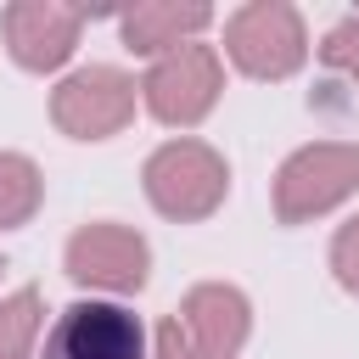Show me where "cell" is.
<instances>
[{"label":"cell","mask_w":359,"mask_h":359,"mask_svg":"<svg viewBox=\"0 0 359 359\" xmlns=\"http://www.w3.org/2000/svg\"><path fill=\"white\" fill-rule=\"evenodd\" d=\"M140 185H146V202L174 219V224H196V219H213L230 196V163L208 146V140H163L146 168H140Z\"/></svg>","instance_id":"1"},{"label":"cell","mask_w":359,"mask_h":359,"mask_svg":"<svg viewBox=\"0 0 359 359\" xmlns=\"http://www.w3.org/2000/svg\"><path fill=\"white\" fill-rule=\"evenodd\" d=\"M224 56L236 62V73L258 79V84H280L309 62V28L303 11L286 0H247L224 17Z\"/></svg>","instance_id":"2"},{"label":"cell","mask_w":359,"mask_h":359,"mask_svg":"<svg viewBox=\"0 0 359 359\" xmlns=\"http://www.w3.org/2000/svg\"><path fill=\"white\" fill-rule=\"evenodd\" d=\"M353 191H359V140H314V146H297L275 168V219L280 224L325 219Z\"/></svg>","instance_id":"3"},{"label":"cell","mask_w":359,"mask_h":359,"mask_svg":"<svg viewBox=\"0 0 359 359\" xmlns=\"http://www.w3.org/2000/svg\"><path fill=\"white\" fill-rule=\"evenodd\" d=\"M219 90H224V62L202 39L157 56L146 67V79H140V101L163 129H196L219 107Z\"/></svg>","instance_id":"4"},{"label":"cell","mask_w":359,"mask_h":359,"mask_svg":"<svg viewBox=\"0 0 359 359\" xmlns=\"http://www.w3.org/2000/svg\"><path fill=\"white\" fill-rule=\"evenodd\" d=\"M135 101H140V84H135L123 67L90 62V67H73V73L50 90V123H56L67 140H112V135L129 129Z\"/></svg>","instance_id":"5"},{"label":"cell","mask_w":359,"mask_h":359,"mask_svg":"<svg viewBox=\"0 0 359 359\" xmlns=\"http://www.w3.org/2000/svg\"><path fill=\"white\" fill-rule=\"evenodd\" d=\"M62 269H67V280H79L90 292L129 297L151 280V247H146L140 230H129L118 219H95V224H79L67 236Z\"/></svg>","instance_id":"6"},{"label":"cell","mask_w":359,"mask_h":359,"mask_svg":"<svg viewBox=\"0 0 359 359\" xmlns=\"http://www.w3.org/2000/svg\"><path fill=\"white\" fill-rule=\"evenodd\" d=\"M39 359H151V337L135 309L107 297H79L50 320Z\"/></svg>","instance_id":"7"},{"label":"cell","mask_w":359,"mask_h":359,"mask_svg":"<svg viewBox=\"0 0 359 359\" xmlns=\"http://www.w3.org/2000/svg\"><path fill=\"white\" fill-rule=\"evenodd\" d=\"M84 22H90V11L84 6H62V0H11L0 11L6 50H11V62L22 73H56L79 50Z\"/></svg>","instance_id":"8"},{"label":"cell","mask_w":359,"mask_h":359,"mask_svg":"<svg viewBox=\"0 0 359 359\" xmlns=\"http://www.w3.org/2000/svg\"><path fill=\"white\" fill-rule=\"evenodd\" d=\"M180 325L196 348V359H236L252 337V303L241 286H224V280H202L185 292L180 303Z\"/></svg>","instance_id":"9"},{"label":"cell","mask_w":359,"mask_h":359,"mask_svg":"<svg viewBox=\"0 0 359 359\" xmlns=\"http://www.w3.org/2000/svg\"><path fill=\"white\" fill-rule=\"evenodd\" d=\"M202 28H213V6H202V0H135L118 17L123 50L151 56V62L191 45V39H202Z\"/></svg>","instance_id":"10"},{"label":"cell","mask_w":359,"mask_h":359,"mask_svg":"<svg viewBox=\"0 0 359 359\" xmlns=\"http://www.w3.org/2000/svg\"><path fill=\"white\" fill-rule=\"evenodd\" d=\"M45 202V174L22 151H0V230H22Z\"/></svg>","instance_id":"11"},{"label":"cell","mask_w":359,"mask_h":359,"mask_svg":"<svg viewBox=\"0 0 359 359\" xmlns=\"http://www.w3.org/2000/svg\"><path fill=\"white\" fill-rule=\"evenodd\" d=\"M39 331H45L39 286H17L11 297H0V359H39L34 353Z\"/></svg>","instance_id":"12"},{"label":"cell","mask_w":359,"mask_h":359,"mask_svg":"<svg viewBox=\"0 0 359 359\" xmlns=\"http://www.w3.org/2000/svg\"><path fill=\"white\" fill-rule=\"evenodd\" d=\"M320 62H325L331 73H342V79L359 84V11L342 17L337 28H325V39H320Z\"/></svg>","instance_id":"13"},{"label":"cell","mask_w":359,"mask_h":359,"mask_svg":"<svg viewBox=\"0 0 359 359\" xmlns=\"http://www.w3.org/2000/svg\"><path fill=\"white\" fill-rule=\"evenodd\" d=\"M331 275H337V286H342V292H353V297H359V213L331 236Z\"/></svg>","instance_id":"14"},{"label":"cell","mask_w":359,"mask_h":359,"mask_svg":"<svg viewBox=\"0 0 359 359\" xmlns=\"http://www.w3.org/2000/svg\"><path fill=\"white\" fill-rule=\"evenodd\" d=\"M151 359H196V348H191V337H185L180 314L157 320V331H151Z\"/></svg>","instance_id":"15"},{"label":"cell","mask_w":359,"mask_h":359,"mask_svg":"<svg viewBox=\"0 0 359 359\" xmlns=\"http://www.w3.org/2000/svg\"><path fill=\"white\" fill-rule=\"evenodd\" d=\"M0 275H6V258H0Z\"/></svg>","instance_id":"16"}]
</instances>
